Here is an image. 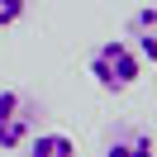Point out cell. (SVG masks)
Segmentation results:
<instances>
[{
    "instance_id": "4",
    "label": "cell",
    "mask_w": 157,
    "mask_h": 157,
    "mask_svg": "<svg viewBox=\"0 0 157 157\" xmlns=\"http://www.w3.org/2000/svg\"><path fill=\"white\" fill-rule=\"evenodd\" d=\"M105 157H157L152 133L138 128V124H114L105 133Z\"/></svg>"
},
{
    "instance_id": "1",
    "label": "cell",
    "mask_w": 157,
    "mask_h": 157,
    "mask_svg": "<svg viewBox=\"0 0 157 157\" xmlns=\"http://www.w3.org/2000/svg\"><path fill=\"white\" fill-rule=\"evenodd\" d=\"M86 67H90V76H95V86L105 90V95H124V90H133V81L143 76V57H138L124 38L100 43Z\"/></svg>"
},
{
    "instance_id": "5",
    "label": "cell",
    "mask_w": 157,
    "mask_h": 157,
    "mask_svg": "<svg viewBox=\"0 0 157 157\" xmlns=\"http://www.w3.org/2000/svg\"><path fill=\"white\" fill-rule=\"evenodd\" d=\"M19 152H24V157H76V143H71L67 133H57V128H48V133L38 128Z\"/></svg>"
},
{
    "instance_id": "6",
    "label": "cell",
    "mask_w": 157,
    "mask_h": 157,
    "mask_svg": "<svg viewBox=\"0 0 157 157\" xmlns=\"http://www.w3.org/2000/svg\"><path fill=\"white\" fill-rule=\"evenodd\" d=\"M24 14H29V0H0V29H14Z\"/></svg>"
},
{
    "instance_id": "3",
    "label": "cell",
    "mask_w": 157,
    "mask_h": 157,
    "mask_svg": "<svg viewBox=\"0 0 157 157\" xmlns=\"http://www.w3.org/2000/svg\"><path fill=\"white\" fill-rule=\"evenodd\" d=\"M124 43H128V48H133L143 62H157V5H143V10L128 14Z\"/></svg>"
},
{
    "instance_id": "2",
    "label": "cell",
    "mask_w": 157,
    "mask_h": 157,
    "mask_svg": "<svg viewBox=\"0 0 157 157\" xmlns=\"http://www.w3.org/2000/svg\"><path fill=\"white\" fill-rule=\"evenodd\" d=\"M38 133V105L24 90H0V152H19Z\"/></svg>"
}]
</instances>
